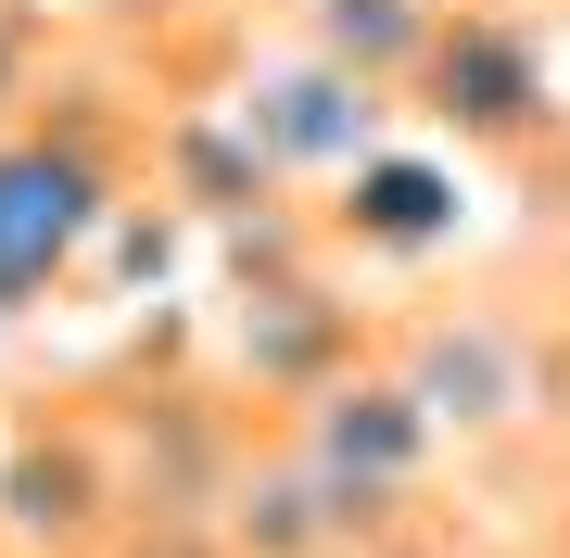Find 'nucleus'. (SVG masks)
I'll return each instance as SVG.
<instances>
[{
  "label": "nucleus",
  "mask_w": 570,
  "mask_h": 558,
  "mask_svg": "<svg viewBox=\"0 0 570 558\" xmlns=\"http://www.w3.org/2000/svg\"><path fill=\"white\" fill-rule=\"evenodd\" d=\"M381 355L406 369L419 407L444 419L456 457L520 444V432H546V419H558V331H546V317H508V305H419V317H393V331H381Z\"/></svg>",
  "instance_id": "obj_1"
},
{
  "label": "nucleus",
  "mask_w": 570,
  "mask_h": 558,
  "mask_svg": "<svg viewBox=\"0 0 570 558\" xmlns=\"http://www.w3.org/2000/svg\"><path fill=\"white\" fill-rule=\"evenodd\" d=\"M279 432H292V457L330 482V508L355 520V546L393 533V520H419L431 470H444V419L406 393V369H393V355H367V369H343L330 393H305Z\"/></svg>",
  "instance_id": "obj_2"
},
{
  "label": "nucleus",
  "mask_w": 570,
  "mask_h": 558,
  "mask_svg": "<svg viewBox=\"0 0 570 558\" xmlns=\"http://www.w3.org/2000/svg\"><path fill=\"white\" fill-rule=\"evenodd\" d=\"M115 204H127V166L89 140L77 115L0 127V317H26L39 292L77 280V254L102 242Z\"/></svg>",
  "instance_id": "obj_3"
},
{
  "label": "nucleus",
  "mask_w": 570,
  "mask_h": 558,
  "mask_svg": "<svg viewBox=\"0 0 570 558\" xmlns=\"http://www.w3.org/2000/svg\"><path fill=\"white\" fill-rule=\"evenodd\" d=\"M228 115H242V140H254L292 190H343L355 166L393 153V89H367L355 63H330V51H305V39L266 51Z\"/></svg>",
  "instance_id": "obj_4"
},
{
  "label": "nucleus",
  "mask_w": 570,
  "mask_h": 558,
  "mask_svg": "<svg viewBox=\"0 0 570 558\" xmlns=\"http://www.w3.org/2000/svg\"><path fill=\"white\" fill-rule=\"evenodd\" d=\"M406 102H431L456 140L508 153V140H532V127H546V51H532V26H520V13H482V0H456Z\"/></svg>",
  "instance_id": "obj_5"
},
{
  "label": "nucleus",
  "mask_w": 570,
  "mask_h": 558,
  "mask_svg": "<svg viewBox=\"0 0 570 558\" xmlns=\"http://www.w3.org/2000/svg\"><path fill=\"white\" fill-rule=\"evenodd\" d=\"M444 13H456V0H292V39L330 51V63H355L367 89L406 102L419 63H431V39H444Z\"/></svg>",
  "instance_id": "obj_6"
},
{
  "label": "nucleus",
  "mask_w": 570,
  "mask_h": 558,
  "mask_svg": "<svg viewBox=\"0 0 570 558\" xmlns=\"http://www.w3.org/2000/svg\"><path fill=\"white\" fill-rule=\"evenodd\" d=\"M444 204L456 190L431 178V166H406V153H381V166H355L343 178V242H393V254H419V242H444Z\"/></svg>",
  "instance_id": "obj_7"
},
{
  "label": "nucleus",
  "mask_w": 570,
  "mask_h": 558,
  "mask_svg": "<svg viewBox=\"0 0 570 558\" xmlns=\"http://www.w3.org/2000/svg\"><path fill=\"white\" fill-rule=\"evenodd\" d=\"M89 558H242V546H228L216 508H127Z\"/></svg>",
  "instance_id": "obj_8"
},
{
  "label": "nucleus",
  "mask_w": 570,
  "mask_h": 558,
  "mask_svg": "<svg viewBox=\"0 0 570 558\" xmlns=\"http://www.w3.org/2000/svg\"><path fill=\"white\" fill-rule=\"evenodd\" d=\"M343 558H469V546H456L444 520L419 508V520H393V533H367V546H343Z\"/></svg>",
  "instance_id": "obj_9"
},
{
  "label": "nucleus",
  "mask_w": 570,
  "mask_h": 558,
  "mask_svg": "<svg viewBox=\"0 0 570 558\" xmlns=\"http://www.w3.org/2000/svg\"><path fill=\"white\" fill-rule=\"evenodd\" d=\"M546 331H558V355H570V267H558V292H546Z\"/></svg>",
  "instance_id": "obj_10"
},
{
  "label": "nucleus",
  "mask_w": 570,
  "mask_h": 558,
  "mask_svg": "<svg viewBox=\"0 0 570 558\" xmlns=\"http://www.w3.org/2000/svg\"><path fill=\"white\" fill-rule=\"evenodd\" d=\"M482 13H520V0H482Z\"/></svg>",
  "instance_id": "obj_11"
},
{
  "label": "nucleus",
  "mask_w": 570,
  "mask_h": 558,
  "mask_svg": "<svg viewBox=\"0 0 570 558\" xmlns=\"http://www.w3.org/2000/svg\"><path fill=\"white\" fill-rule=\"evenodd\" d=\"M558 558H570V520H558Z\"/></svg>",
  "instance_id": "obj_12"
}]
</instances>
